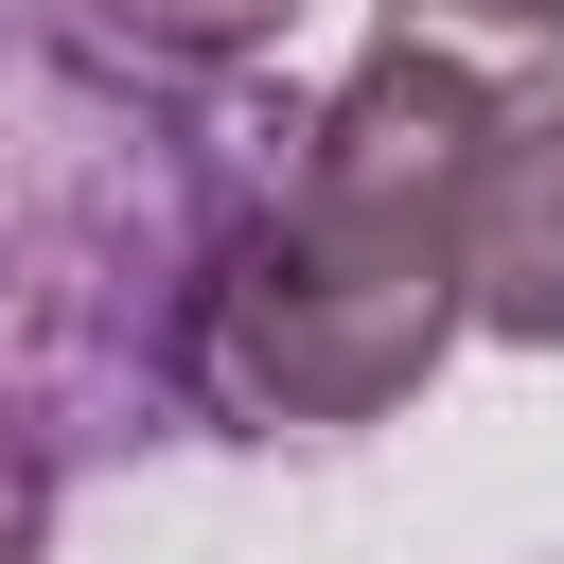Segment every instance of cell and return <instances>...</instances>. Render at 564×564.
Here are the masks:
<instances>
[{"label": "cell", "instance_id": "obj_1", "mask_svg": "<svg viewBox=\"0 0 564 564\" xmlns=\"http://www.w3.org/2000/svg\"><path fill=\"white\" fill-rule=\"evenodd\" d=\"M300 106L123 70L70 0L0 18V529L35 546L88 441L212 423L194 335L229 229L282 194Z\"/></svg>", "mask_w": 564, "mask_h": 564}, {"label": "cell", "instance_id": "obj_2", "mask_svg": "<svg viewBox=\"0 0 564 564\" xmlns=\"http://www.w3.org/2000/svg\"><path fill=\"white\" fill-rule=\"evenodd\" d=\"M458 335H476L458 212L317 194V176L282 159V194H264V212L229 229V264H212L194 405H212L229 441H352V423H388Z\"/></svg>", "mask_w": 564, "mask_h": 564}, {"label": "cell", "instance_id": "obj_3", "mask_svg": "<svg viewBox=\"0 0 564 564\" xmlns=\"http://www.w3.org/2000/svg\"><path fill=\"white\" fill-rule=\"evenodd\" d=\"M458 264H476V335L564 352V88H511V123L458 194Z\"/></svg>", "mask_w": 564, "mask_h": 564}, {"label": "cell", "instance_id": "obj_4", "mask_svg": "<svg viewBox=\"0 0 564 564\" xmlns=\"http://www.w3.org/2000/svg\"><path fill=\"white\" fill-rule=\"evenodd\" d=\"M123 70H176V88H229L247 53H282V18L300 0H70Z\"/></svg>", "mask_w": 564, "mask_h": 564}, {"label": "cell", "instance_id": "obj_5", "mask_svg": "<svg viewBox=\"0 0 564 564\" xmlns=\"http://www.w3.org/2000/svg\"><path fill=\"white\" fill-rule=\"evenodd\" d=\"M388 35H423L494 88H564V0H388Z\"/></svg>", "mask_w": 564, "mask_h": 564}, {"label": "cell", "instance_id": "obj_6", "mask_svg": "<svg viewBox=\"0 0 564 564\" xmlns=\"http://www.w3.org/2000/svg\"><path fill=\"white\" fill-rule=\"evenodd\" d=\"M0 564H18V529H0Z\"/></svg>", "mask_w": 564, "mask_h": 564}]
</instances>
